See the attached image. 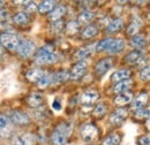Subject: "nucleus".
<instances>
[{
  "instance_id": "obj_10",
  "label": "nucleus",
  "mask_w": 150,
  "mask_h": 145,
  "mask_svg": "<svg viewBox=\"0 0 150 145\" xmlns=\"http://www.w3.org/2000/svg\"><path fill=\"white\" fill-rule=\"evenodd\" d=\"M86 70H87V62L86 61H77L74 66L72 67L71 69V80L73 81H79L84 74H86Z\"/></svg>"
},
{
  "instance_id": "obj_32",
  "label": "nucleus",
  "mask_w": 150,
  "mask_h": 145,
  "mask_svg": "<svg viewBox=\"0 0 150 145\" xmlns=\"http://www.w3.org/2000/svg\"><path fill=\"white\" fill-rule=\"evenodd\" d=\"M0 122H1V134H2V135L5 134V130H6L7 132L12 130V125H13V122L11 121V118H9V116H6L5 114H1Z\"/></svg>"
},
{
  "instance_id": "obj_19",
  "label": "nucleus",
  "mask_w": 150,
  "mask_h": 145,
  "mask_svg": "<svg viewBox=\"0 0 150 145\" xmlns=\"http://www.w3.org/2000/svg\"><path fill=\"white\" fill-rule=\"evenodd\" d=\"M66 14V7L64 5H60V6H56V8L49 14V20L50 21H60V18H62L64 15Z\"/></svg>"
},
{
  "instance_id": "obj_14",
  "label": "nucleus",
  "mask_w": 150,
  "mask_h": 145,
  "mask_svg": "<svg viewBox=\"0 0 150 145\" xmlns=\"http://www.w3.org/2000/svg\"><path fill=\"white\" fill-rule=\"evenodd\" d=\"M27 104L31 108H38L44 104V97L40 93H31L27 97Z\"/></svg>"
},
{
  "instance_id": "obj_16",
  "label": "nucleus",
  "mask_w": 150,
  "mask_h": 145,
  "mask_svg": "<svg viewBox=\"0 0 150 145\" xmlns=\"http://www.w3.org/2000/svg\"><path fill=\"white\" fill-rule=\"evenodd\" d=\"M124 20L122 18H114L111 22H109V24L106 25V32L108 34H114L120 31L124 28Z\"/></svg>"
},
{
  "instance_id": "obj_3",
  "label": "nucleus",
  "mask_w": 150,
  "mask_h": 145,
  "mask_svg": "<svg viewBox=\"0 0 150 145\" xmlns=\"http://www.w3.org/2000/svg\"><path fill=\"white\" fill-rule=\"evenodd\" d=\"M20 43H21V39L15 34H12V32H4V34H1V45L4 47H6L11 52L18 51Z\"/></svg>"
},
{
  "instance_id": "obj_30",
  "label": "nucleus",
  "mask_w": 150,
  "mask_h": 145,
  "mask_svg": "<svg viewBox=\"0 0 150 145\" xmlns=\"http://www.w3.org/2000/svg\"><path fill=\"white\" fill-rule=\"evenodd\" d=\"M120 142H121L120 134H111L102 141V145H119Z\"/></svg>"
},
{
  "instance_id": "obj_41",
  "label": "nucleus",
  "mask_w": 150,
  "mask_h": 145,
  "mask_svg": "<svg viewBox=\"0 0 150 145\" xmlns=\"http://www.w3.org/2000/svg\"><path fill=\"white\" fill-rule=\"evenodd\" d=\"M62 24H64V23H62V21H61V20H60V21H57L56 23H53V24H52V28H53V29H56L57 32H60V31L62 30Z\"/></svg>"
},
{
  "instance_id": "obj_27",
  "label": "nucleus",
  "mask_w": 150,
  "mask_h": 145,
  "mask_svg": "<svg viewBox=\"0 0 150 145\" xmlns=\"http://www.w3.org/2000/svg\"><path fill=\"white\" fill-rule=\"evenodd\" d=\"M71 78V74L68 70H60V72H56L54 75H53V83L54 84H62V83H65L67 80H69Z\"/></svg>"
},
{
  "instance_id": "obj_38",
  "label": "nucleus",
  "mask_w": 150,
  "mask_h": 145,
  "mask_svg": "<svg viewBox=\"0 0 150 145\" xmlns=\"http://www.w3.org/2000/svg\"><path fill=\"white\" fill-rule=\"evenodd\" d=\"M25 13H34L38 9V6L36 5V2H33V1H27L25 4Z\"/></svg>"
},
{
  "instance_id": "obj_11",
  "label": "nucleus",
  "mask_w": 150,
  "mask_h": 145,
  "mask_svg": "<svg viewBox=\"0 0 150 145\" xmlns=\"http://www.w3.org/2000/svg\"><path fill=\"white\" fill-rule=\"evenodd\" d=\"M35 143V136L33 134H19L14 136L13 138V145H33Z\"/></svg>"
},
{
  "instance_id": "obj_29",
  "label": "nucleus",
  "mask_w": 150,
  "mask_h": 145,
  "mask_svg": "<svg viewBox=\"0 0 150 145\" xmlns=\"http://www.w3.org/2000/svg\"><path fill=\"white\" fill-rule=\"evenodd\" d=\"M94 51V45H90V46H84L80 50H77V52L74 54V58L79 61H82V59L89 56L91 54V52Z\"/></svg>"
},
{
  "instance_id": "obj_1",
  "label": "nucleus",
  "mask_w": 150,
  "mask_h": 145,
  "mask_svg": "<svg viewBox=\"0 0 150 145\" xmlns=\"http://www.w3.org/2000/svg\"><path fill=\"white\" fill-rule=\"evenodd\" d=\"M35 63L37 65H52L58 60V55L53 51V47L50 45H44L34 54Z\"/></svg>"
},
{
  "instance_id": "obj_25",
  "label": "nucleus",
  "mask_w": 150,
  "mask_h": 145,
  "mask_svg": "<svg viewBox=\"0 0 150 145\" xmlns=\"http://www.w3.org/2000/svg\"><path fill=\"white\" fill-rule=\"evenodd\" d=\"M124 47H125V40L124 39H114V42L109 47L108 52L110 54H117V53L121 52L124 50Z\"/></svg>"
},
{
  "instance_id": "obj_26",
  "label": "nucleus",
  "mask_w": 150,
  "mask_h": 145,
  "mask_svg": "<svg viewBox=\"0 0 150 145\" xmlns=\"http://www.w3.org/2000/svg\"><path fill=\"white\" fill-rule=\"evenodd\" d=\"M95 18V13L91 11H83L79 14L77 16V22L80 24H88L89 22H91Z\"/></svg>"
},
{
  "instance_id": "obj_35",
  "label": "nucleus",
  "mask_w": 150,
  "mask_h": 145,
  "mask_svg": "<svg viewBox=\"0 0 150 145\" xmlns=\"http://www.w3.org/2000/svg\"><path fill=\"white\" fill-rule=\"evenodd\" d=\"M134 118L137 120H143V119H150V106L143 107L135 112Z\"/></svg>"
},
{
  "instance_id": "obj_31",
  "label": "nucleus",
  "mask_w": 150,
  "mask_h": 145,
  "mask_svg": "<svg viewBox=\"0 0 150 145\" xmlns=\"http://www.w3.org/2000/svg\"><path fill=\"white\" fill-rule=\"evenodd\" d=\"M131 46L135 49H142L146 46V37L142 35H135L131 38Z\"/></svg>"
},
{
  "instance_id": "obj_36",
  "label": "nucleus",
  "mask_w": 150,
  "mask_h": 145,
  "mask_svg": "<svg viewBox=\"0 0 150 145\" xmlns=\"http://www.w3.org/2000/svg\"><path fill=\"white\" fill-rule=\"evenodd\" d=\"M53 83V75H51V74H49V72H46L45 74V76L39 81L37 83V85L40 88V89H44V88H46V87H49L50 84H52Z\"/></svg>"
},
{
  "instance_id": "obj_34",
  "label": "nucleus",
  "mask_w": 150,
  "mask_h": 145,
  "mask_svg": "<svg viewBox=\"0 0 150 145\" xmlns=\"http://www.w3.org/2000/svg\"><path fill=\"white\" fill-rule=\"evenodd\" d=\"M80 23L79 22H75V21H71V22H68L67 24H66V34L67 35H75V34H77L79 32V30H80Z\"/></svg>"
},
{
  "instance_id": "obj_17",
  "label": "nucleus",
  "mask_w": 150,
  "mask_h": 145,
  "mask_svg": "<svg viewBox=\"0 0 150 145\" xmlns=\"http://www.w3.org/2000/svg\"><path fill=\"white\" fill-rule=\"evenodd\" d=\"M132 100H133V93L129 92V91H127V92L118 94L114 98V104L117 106H125L126 104H129Z\"/></svg>"
},
{
  "instance_id": "obj_5",
  "label": "nucleus",
  "mask_w": 150,
  "mask_h": 145,
  "mask_svg": "<svg viewBox=\"0 0 150 145\" xmlns=\"http://www.w3.org/2000/svg\"><path fill=\"white\" fill-rule=\"evenodd\" d=\"M35 49H36V44L33 39L23 38V39H21L20 46L18 49V54L23 59H27L35 52Z\"/></svg>"
},
{
  "instance_id": "obj_37",
  "label": "nucleus",
  "mask_w": 150,
  "mask_h": 145,
  "mask_svg": "<svg viewBox=\"0 0 150 145\" xmlns=\"http://www.w3.org/2000/svg\"><path fill=\"white\" fill-rule=\"evenodd\" d=\"M140 78L143 82L150 81V65L149 66H146L144 68H142V70L140 72Z\"/></svg>"
},
{
  "instance_id": "obj_13",
  "label": "nucleus",
  "mask_w": 150,
  "mask_h": 145,
  "mask_svg": "<svg viewBox=\"0 0 150 145\" xmlns=\"http://www.w3.org/2000/svg\"><path fill=\"white\" fill-rule=\"evenodd\" d=\"M46 72H44L43 69H38V68H33V69H29L27 74H25V77L29 82H33V83H38L44 76H45Z\"/></svg>"
},
{
  "instance_id": "obj_6",
  "label": "nucleus",
  "mask_w": 150,
  "mask_h": 145,
  "mask_svg": "<svg viewBox=\"0 0 150 145\" xmlns=\"http://www.w3.org/2000/svg\"><path fill=\"white\" fill-rule=\"evenodd\" d=\"M11 121L13 122L14 126H19V127H22V126H27L30 123V118L28 116L27 113L22 112V111H12L11 112Z\"/></svg>"
},
{
  "instance_id": "obj_7",
  "label": "nucleus",
  "mask_w": 150,
  "mask_h": 145,
  "mask_svg": "<svg viewBox=\"0 0 150 145\" xmlns=\"http://www.w3.org/2000/svg\"><path fill=\"white\" fill-rule=\"evenodd\" d=\"M113 66L112 58H104L99 60L95 66V74L97 77H102L109 69H111Z\"/></svg>"
},
{
  "instance_id": "obj_2",
  "label": "nucleus",
  "mask_w": 150,
  "mask_h": 145,
  "mask_svg": "<svg viewBox=\"0 0 150 145\" xmlns=\"http://www.w3.org/2000/svg\"><path fill=\"white\" fill-rule=\"evenodd\" d=\"M72 131V127L67 122H61L57 126L51 134V145H65Z\"/></svg>"
},
{
  "instance_id": "obj_18",
  "label": "nucleus",
  "mask_w": 150,
  "mask_h": 145,
  "mask_svg": "<svg viewBox=\"0 0 150 145\" xmlns=\"http://www.w3.org/2000/svg\"><path fill=\"white\" fill-rule=\"evenodd\" d=\"M133 85V81L131 78L126 80V81H121L119 83H115V85L113 87V92L114 93H124V92H127V91L131 89V87Z\"/></svg>"
},
{
  "instance_id": "obj_40",
  "label": "nucleus",
  "mask_w": 150,
  "mask_h": 145,
  "mask_svg": "<svg viewBox=\"0 0 150 145\" xmlns=\"http://www.w3.org/2000/svg\"><path fill=\"white\" fill-rule=\"evenodd\" d=\"M52 108L54 109V111H61V108H62V103H61V100L58 97L52 103Z\"/></svg>"
},
{
  "instance_id": "obj_21",
  "label": "nucleus",
  "mask_w": 150,
  "mask_h": 145,
  "mask_svg": "<svg viewBox=\"0 0 150 145\" xmlns=\"http://www.w3.org/2000/svg\"><path fill=\"white\" fill-rule=\"evenodd\" d=\"M54 8H56V1L45 0V1H42L39 4L38 12H39V14H47V13H51Z\"/></svg>"
},
{
  "instance_id": "obj_23",
  "label": "nucleus",
  "mask_w": 150,
  "mask_h": 145,
  "mask_svg": "<svg viewBox=\"0 0 150 145\" xmlns=\"http://www.w3.org/2000/svg\"><path fill=\"white\" fill-rule=\"evenodd\" d=\"M13 22L18 25H27L30 22V16L25 12H19L13 16Z\"/></svg>"
},
{
  "instance_id": "obj_9",
  "label": "nucleus",
  "mask_w": 150,
  "mask_h": 145,
  "mask_svg": "<svg viewBox=\"0 0 150 145\" xmlns=\"http://www.w3.org/2000/svg\"><path fill=\"white\" fill-rule=\"evenodd\" d=\"M128 116V111L126 108H117L115 111H113L109 118V122L113 125V126H118L121 122H124Z\"/></svg>"
},
{
  "instance_id": "obj_43",
  "label": "nucleus",
  "mask_w": 150,
  "mask_h": 145,
  "mask_svg": "<svg viewBox=\"0 0 150 145\" xmlns=\"http://www.w3.org/2000/svg\"><path fill=\"white\" fill-rule=\"evenodd\" d=\"M148 18H149V20H150V12H149V13H148Z\"/></svg>"
},
{
  "instance_id": "obj_20",
  "label": "nucleus",
  "mask_w": 150,
  "mask_h": 145,
  "mask_svg": "<svg viewBox=\"0 0 150 145\" xmlns=\"http://www.w3.org/2000/svg\"><path fill=\"white\" fill-rule=\"evenodd\" d=\"M142 56H143V54H142L141 51L134 50V51L129 52L128 54L125 55V61H126L127 63H129V65H136V63H139V62L141 61Z\"/></svg>"
},
{
  "instance_id": "obj_8",
  "label": "nucleus",
  "mask_w": 150,
  "mask_h": 145,
  "mask_svg": "<svg viewBox=\"0 0 150 145\" xmlns=\"http://www.w3.org/2000/svg\"><path fill=\"white\" fill-rule=\"evenodd\" d=\"M99 93L94 89H89V90L84 91L82 93V96L80 97V103L82 104V106L84 107H91V105L98 99Z\"/></svg>"
},
{
  "instance_id": "obj_39",
  "label": "nucleus",
  "mask_w": 150,
  "mask_h": 145,
  "mask_svg": "<svg viewBox=\"0 0 150 145\" xmlns=\"http://www.w3.org/2000/svg\"><path fill=\"white\" fill-rule=\"evenodd\" d=\"M137 144L139 145H150V132L147 135H142L137 138Z\"/></svg>"
},
{
  "instance_id": "obj_22",
  "label": "nucleus",
  "mask_w": 150,
  "mask_h": 145,
  "mask_svg": "<svg viewBox=\"0 0 150 145\" xmlns=\"http://www.w3.org/2000/svg\"><path fill=\"white\" fill-rule=\"evenodd\" d=\"M113 42H114V39H113L112 37H106V38H103L102 40H99V42L96 44V46H95L96 52H103V51H108V50H109V47L111 46V44H112Z\"/></svg>"
},
{
  "instance_id": "obj_24",
  "label": "nucleus",
  "mask_w": 150,
  "mask_h": 145,
  "mask_svg": "<svg viewBox=\"0 0 150 145\" xmlns=\"http://www.w3.org/2000/svg\"><path fill=\"white\" fill-rule=\"evenodd\" d=\"M97 34H98V28H97L96 25L90 24V25H87V27L82 30L81 37H82L83 39H91V38H94L95 36H97Z\"/></svg>"
},
{
  "instance_id": "obj_33",
  "label": "nucleus",
  "mask_w": 150,
  "mask_h": 145,
  "mask_svg": "<svg viewBox=\"0 0 150 145\" xmlns=\"http://www.w3.org/2000/svg\"><path fill=\"white\" fill-rule=\"evenodd\" d=\"M140 27H141V21L139 18H134L131 22V24L128 25V28H127V35L132 37L135 36L137 34Z\"/></svg>"
},
{
  "instance_id": "obj_15",
  "label": "nucleus",
  "mask_w": 150,
  "mask_h": 145,
  "mask_svg": "<svg viewBox=\"0 0 150 145\" xmlns=\"http://www.w3.org/2000/svg\"><path fill=\"white\" fill-rule=\"evenodd\" d=\"M131 75H132L131 69H127V68L126 69H119V70L114 72L111 75V81L114 82V83H119L121 81L128 80L131 77Z\"/></svg>"
},
{
  "instance_id": "obj_42",
  "label": "nucleus",
  "mask_w": 150,
  "mask_h": 145,
  "mask_svg": "<svg viewBox=\"0 0 150 145\" xmlns=\"http://www.w3.org/2000/svg\"><path fill=\"white\" fill-rule=\"evenodd\" d=\"M147 128L150 130V119H148V121H147Z\"/></svg>"
},
{
  "instance_id": "obj_12",
  "label": "nucleus",
  "mask_w": 150,
  "mask_h": 145,
  "mask_svg": "<svg viewBox=\"0 0 150 145\" xmlns=\"http://www.w3.org/2000/svg\"><path fill=\"white\" fill-rule=\"evenodd\" d=\"M148 98H149V96H148L147 92H141L132 101V108L135 109V111H139V109L143 108L146 106V104L148 103Z\"/></svg>"
},
{
  "instance_id": "obj_4",
  "label": "nucleus",
  "mask_w": 150,
  "mask_h": 145,
  "mask_svg": "<svg viewBox=\"0 0 150 145\" xmlns=\"http://www.w3.org/2000/svg\"><path fill=\"white\" fill-rule=\"evenodd\" d=\"M80 134H81V137H82V139L84 142L90 143V142H93V141H95L97 138V136L99 134V130H98V128L96 127L94 123L88 122V123H84L81 127Z\"/></svg>"
},
{
  "instance_id": "obj_28",
  "label": "nucleus",
  "mask_w": 150,
  "mask_h": 145,
  "mask_svg": "<svg viewBox=\"0 0 150 145\" xmlns=\"http://www.w3.org/2000/svg\"><path fill=\"white\" fill-rule=\"evenodd\" d=\"M108 108H109V106L106 105V103L99 101L94 107V109H93V115H94L95 118H102V116H104L106 114Z\"/></svg>"
}]
</instances>
